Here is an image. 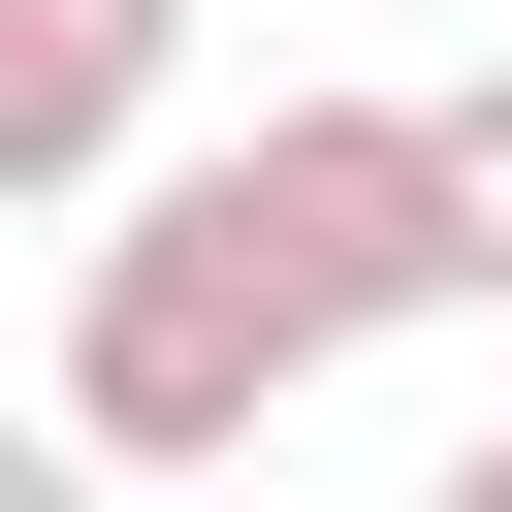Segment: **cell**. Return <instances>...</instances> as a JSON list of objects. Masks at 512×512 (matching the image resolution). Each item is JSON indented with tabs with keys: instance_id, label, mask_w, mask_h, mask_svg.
Listing matches in <instances>:
<instances>
[{
	"instance_id": "cell-1",
	"label": "cell",
	"mask_w": 512,
	"mask_h": 512,
	"mask_svg": "<svg viewBox=\"0 0 512 512\" xmlns=\"http://www.w3.org/2000/svg\"><path fill=\"white\" fill-rule=\"evenodd\" d=\"M160 224H192L288 352H384V320H448V288H480V224H448V96H256Z\"/></svg>"
},
{
	"instance_id": "cell-2",
	"label": "cell",
	"mask_w": 512,
	"mask_h": 512,
	"mask_svg": "<svg viewBox=\"0 0 512 512\" xmlns=\"http://www.w3.org/2000/svg\"><path fill=\"white\" fill-rule=\"evenodd\" d=\"M288 384H320V352H288V320H256V288H224L160 192H128V256L64 288V448H96V480H224Z\"/></svg>"
},
{
	"instance_id": "cell-3",
	"label": "cell",
	"mask_w": 512,
	"mask_h": 512,
	"mask_svg": "<svg viewBox=\"0 0 512 512\" xmlns=\"http://www.w3.org/2000/svg\"><path fill=\"white\" fill-rule=\"evenodd\" d=\"M160 64H192V0H0V192H96L160 128Z\"/></svg>"
},
{
	"instance_id": "cell-4",
	"label": "cell",
	"mask_w": 512,
	"mask_h": 512,
	"mask_svg": "<svg viewBox=\"0 0 512 512\" xmlns=\"http://www.w3.org/2000/svg\"><path fill=\"white\" fill-rule=\"evenodd\" d=\"M448 224H480V288H512V64L448 96Z\"/></svg>"
},
{
	"instance_id": "cell-5",
	"label": "cell",
	"mask_w": 512,
	"mask_h": 512,
	"mask_svg": "<svg viewBox=\"0 0 512 512\" xmlns=\"http://www.w3.org/2000/svg\"><path fill=\"white\" fill-rule=\"evenodd\" d=\"M0 512H96V448H0Z\"/></svg>"
},
{
	"instance_id": "cell-6",
	"label": "cell",
	"mask_w": 512,
	"mask_h": 512,
	"mask_svg": "<svg viewBox=\"0 0 512 512\" xmlns=\"http://www.w3.org/2000/svg\"><path fill=\"white\" fill-rule=\"evenodd\" d=\"M448 512H512V448H448Z\"/></svg>"
},
{
	"instance_id": "cell-7",
	"label": "cell",
	"mask_w": 512,
	"mask_h": 512,
	"mask_svg": "<svg viewBox=\"0 0 512 512\" xmlns=\"http://www.w3.org/2000/svg\"><path fill=\"white\" fill-rule=\"evenodd\" d=\"M480 448H512V416H480Z\"/></svg>"
}]
</instances>
